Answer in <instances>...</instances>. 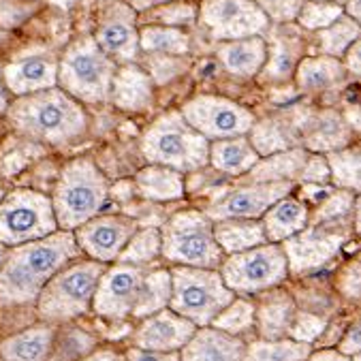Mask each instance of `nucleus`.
Wrapping results in <instances>:
<instances>
[{
	"mask_svg": "<svg viewBox=\"0 0 361 361\" xmlns=\"http://www.w3.org/2000/svg\"><path fill=\"white\" fill-rule=\"evenodd\" d=\"M84 252L73 231H56L43 240L13 246L0 269V308L37 304L43 286Z\"/></svg>",
	"mask_w": 361,
	"mask_h": 361,
	"instance_id": "f257e3e1",
	"label": "nucleus"
},
{
	"mask_svg": "<svg viewBox=\"0 0 361 361\" xmlns=\"http://www.w3.org/2000/svg\"><path fill=\"white\" fill-rule=\"evenodd\" d=\"M5 116L22 137L49 146H66L88 130L84 105L58 86L13 99Z\"/></svg>",
	"mask_w": 361,
	"mask_h": 361,
	"instance_id": "f03ea898",
	"label": "nucleus"
},
{
	"mask_svg": "<svg viewBox=\"0 0 361 361\" xmlns=\"http://www.w3.org/2000/svg\"><path fill=\"white\" fill-rule=\"evenodd\" d=\"M109 182L92 159L80 157L68 161L54 184L51 203L58 227L75 231L99 216L109 199Z\"/></svg>",
	"mask_w": 361,
	"mask_h": 361,
	"instance_id": "7ed1b4c3",
	"label": "nucleus"
},
{
	"mask_svg": "<svg viewBox=\"0 0 361 361\" xmlns=\"http://www.w3.org/2000/svg\"><path fill=\"white\" fill-rule=\"evenodd\" d=\"M118 71L94 37H80L68 43L58 58V88L82 105L109 103L111 82Z\"/></svg>",
	"mask_w": 361,
	"mask_h": 361,
	"instance_id": "20e7f679",
	"label": "nucleus"
},
{
	"mask_svg": "<svg viewBox=\"0 0 361 361\" xmlns=\"http://www.w3.org/2000/svg\"><path fill=\"white\" fill-rule=\"evenodd\" d=\"M107 265L94 259H75L62 267L37 300V314L45 323H71L92 310V300Z\"/></svg>",
	"mask_w": 361,
	"mask_h": 361,
	"instance_id": "39448f33",
	"label": "nucleus"
},
{
	"mask_svg": "<svg viewBox=\"0 0 361 361\" xmlns=\"http://www.w3.org/2000/svg\"><path fill=\"white\" fill-rule=\"evenodd\" d=\"M141 152L150 165H165L188 173L209 165V139L195 130L182 111H167L143 133Z\"/></svg>",
	"mask_w": 361,
	"mask_h": 361,
	"instance_id": "423d86ee",
	"label": "nucleus"
},
{
	"mask_svg": "<svg viewBox=\"0 0 361 361\" xmlns=\"http://www.w3.org/2000/svg\"><path fill=\"white\" fill-rule=\"evenodd\" d=\"M163 259L173 265L221 269L225 252L214 238V221L205 212L184 209L173 214L161 229Z\"/></svg>",
	"mask_w": 361,
	"mask_h": 361,
	"instance_id": "0eeeda50",
	"label": "nucleus"
},
{
	"mask_svg": "<svg viewBox=\"0 0 361 361\" xmlns=\"http://www.w3.org/2000/svg\"><path fill=\"white\" fill-rule=\"evenodd\" d=\"M171 302L169 308L197 327L212 325L223 308H227L235 293L225 284L221 269H203L176 265L171 269Z\"/></svg>",
	"mask_w": 361,
	"mask_h": 361,
	"instance_id": "6e6552de",
	"label": "nucleus"
},
{
	"mask_svg": "<svg viewBox=\"0 0 361 361\" xmlns=\"http://www.w3.org/2000/svg\"><path fill=\"white\" fill-rule=\"evenodd\" d=\"M60 231L51 195L35 188H13L0 203V242L22 246Z\"/></svg>",
	"mask_w": 361,
	"mask_h": 361,
	"instance_id": "1a4fd4ad",
	"label": "nucleus"
},
{
	"mask_svg": "<svg viewBox=\"0 0 361 361\" xmlns=\"http://www.w3.org/2000/svg\"><path fill=\"white\" fill-rule=\"evenodd\" d=\"M288 259L280 244L267 242L246 252L225 257L221 276L233 293H261L288 276Z\"/></svg>",
	"mask_w": 361,
	"mask_h": 361,
	"instance_id": "9d476101",
	"label": "nucleus"
},
{
	"mask_svg": "<svg viewBox=\"0 0 361 361\" xmlns=\"http://www.w3.org/2000/svg\"><path fill=\"white\" fill-rule=\"evenodd\" d=\"M186 122L205 139H227L248 135L257 124L250 109L214 94H199L182 105Z\"/></svg>",
	"mask_w": 361,
	"mask_h": 361,
	"instance_id": "9b49d317",
	"label": "nucleus"
},
{
	"mask_svg": "<svg viewBox=\"0 0 361 361\" xmlns=\"http://www.w3.org/2000/svg\"><path fill=\"white\" fill-rule=\"evenodd\" d=\"M199 18L214 41L261 37L269 28V18L255 0H203Z\"/></svg>",
	"mask_w": 361,
	"mask_h": 361,
	"instance_id": "f8f14e48",
	"label": "nucleus"
},
{
	"mask_svg": "<svg viewBox=\"0 0 361 361\" xmlns=\"http://www.w3.org/2000/svg\"><path fill=\"white\" fill-rule=\"evenodd\" d=\"M146 274H148V267L128 265L120 261H116L114 265H107L97 286L94 300H92V312L109 321L133 317Z\"/></svg>",
	"mask_w": 361,
	"mask_h": 361,
	"instance_id": "ddd939ff",
	"label": "nucleus"
},
{
	"mask_svg": "<svg viewBox=\"0 0 361 361\" xmlns=\"http://www.w3.org/2000/svg\"><path fill=\"white\" fill-rule=\"evenodd\" d=\"M137 229L139 223L126 214H99L73 233L78 246L88 259L109 265L118 261L120 252Z\"/></svg>",
	"mask_w": 361,
	"mask_h": 361,
	"instance_id": "4468645a",
	"label": "nucleus"
},
{
	"mask_svg": "<svg viewBox=\"0 0 361 361\" xmlns=\"http://www.w3.org/2000/svg\"><path fill=\"white\" fill-rule=\"evenodd\" d=\"M293 190V182H250L248 186L227 192L207 207V216L216 221L227 219H263V214Z\"/></svg>",
	"mask_w": 361,
	"mask_h": 361,
	"instance_id": "2eb2a0df",
	"label": "nucleus"
},
{
	"mask_svg": "<svg viewBox=\"0 0 361 361\" xmlns=\"http://www.w3.org/2000/svg\"><path fill=\"white\" fill-rule=\"evenodd\" d=\"M94 39L111 60L122 64L133 62L141 49L135 11L122 0H111L99 18Z\"/></svg>",
	"mask_w": 361,
	"mask_h": 361,
	"instance_id": "dca6fc26",
	"label": "nucleus"
},
{
	"mask_svg": "<svg viewBox=\"0 0 361 361\" xmlns=\"http://www.w3.org/2000/svg\"><path fill=\"white\" fill-rule=\"evenodd\" d=\"M344 240H346V231L342 229L331 231L329 227H325V223L314 225L312 229H304L302 233L284 240L282 248L288 259V269L300 274L325 265L338 252Z\"/></svg>",
	"mask_w": 361,
	"mask_h": 361,
	"instance_id": "f3484780",
	"label": "nucleus"
},
{
	"mask_svg": "<svg viewBox=\"0 0 361 361\" xmlns=\"http://www.w3.org/2000/svg\"><path fill=\"white\" fill-rule=\"evenodd\" d=\"M7 92L18 99L58 86V58L47 51L20 56L3 66Z\"/></svg>",
	"mask_w": 361,
	"mask_h": 361,
	"instance_id": "a211bd4d",
	"label": "nucleus"
},
{
	"mask_svg": "<svg viewBox=\"0 0 361 361\" xmlns=\"http://www.w3.org/2000/svg\"><path fill=\"white\" fill-rule=\"evenodd\" d=\"M197 331V325L182 314L165 308L157 314L141 319L133 334V346L148 350H182Z\"/></svg>",
	"mask_w": 361,
	"mask_h": 361,
	"instance_id": "6ab92c4d",
	"label": "nucleus"
},
{
	"mask_svg": "<svg viewBox=\"0 0 361 361\" xmlns=\"http://www.w3.org/2000/svg\"><path fill=\"white\" fill-rule=\"evenodd\" d=\"M246 344L240 336H231L212 325L197 327L192 338L180 350L182 361H242Z\"/></svg>",
	"mask_w": 361,
	"mask_h": 361,
	"instance_id": "aec40b11",
	"label": "nucleus"
},
{
	"mask_svg": "<svg viewBox=\"0 0 361 361\" xmlns=\"http://www.w3.org/2000/svg\"><path fill=\"white\" fill-rule=\"evenodd\" d=\"M114 103L122 111H146L154 105V82L143 68L137 64H122L118 66L114 82H111V97Z\"/></svg>",
	"mask_w": 361,
	"mask_h": 361,
	"instance_id": "412c9836",
	"label": "nucleus"
},
{
	"mask_svg": "<svg viewBox=\"0 0 361 361\" xmlns=\"http://www.w3.org/2000/svg\"><path fill=\"white\" fill-rule=\"evenodd\" d=\"M56 329L51 323H35L0 342V361H49Z\"/></svg>",
	"mask_w": 361,
	"mask_h": 361,
	"instance_id": "4be33fe9",
	"label": "nucleus"
},
{
	"mask_svg": "<svg viewBox=\"0 0 361 361\" xmlns=\"http://www.w3.org/2000/svg\"><path fill=\"white\" fill-rule=\"evenodd\" d=\"M221 64L235 78H255L267 62V43L263 37L225 41L216 49Z\"/></svg>",
	"mask_w": 361,
	"mask_h": 361,
	"instance_id": "5701e85b",
	"label": "nucleus"
},
{
	"mask_svg": "<svg viewBox=\"0 0 361 361\" xmlns=\"http://www.w3.org/2000/svg\"><path fill=\"white\" fill-rule=\"evenodd\" d=\"M259 159L261 154L246 135L214 139L209 143V165L227 176H246Z\"/></svg>",
	"mask_w": 361,
	"mask_h": 361,
	"instance_id": "b1692460",
	"label": "nucleus"
},
{
	"mask_svg": "<svg viewBox=\"0 0 361 361\" xmlns=\"http://www.w3.org/2000/svg\"><path fill=\"white\" fill-rule=\"evenodd\" d=\"M308 221H310L308 207L300 199H293L288 195L276 201L261 219L267 242H276V244L302 233L308 227Z\"/></svg>",
	"mask_w": 361,
	"mask_h": 361,
	"instance_id": "393cba45",
	"label": "nucleus"
},
{
	"mask_svg": "<svg viewBox=\"0 0 361 361\" xmlns=\"http://www.w3.org/2000/svg\"><path fill=\"white\" fill-rule=\"evenodd\" d=\"M135 186L137 192L157 203H167V201H178L186 195V182L184 173L165 165H148L135 176Z\"/></svg>",
	"mask_w": 361,
	"mask_h": 361,
	"instance_id": "a878e982",
	"label": "nucleus"
},
{
	"mask_svg": "<svg viewBox=\"0 0 361 361\" xmlns=\"http://www.w3.org/2000/svg\"><path fill=\"white\" fill-rule=\"evenodd\" d=\"M295 302L288 293L274 291L257 306V329L263 340H278L288 334L295 319Z\"/></svg>",
	"mask_w": 361,
	"mask_h": 361,
	"instance_id": "bb28decb",
	"label": "nucleus"
},
{
	"mask_svg": "<svg viewBox=\"0 0 361 361\" xmlns=\"http://www.w3.org/2000/svg\"><path fill=\"white\" fill-rule=\"evenodd\" d=\"M214 238L223 248V252L238 255L261 244H267V235L261 221L255 219H227L214 223Z\"/></svg>",
	"mask_w": 361,
	"mask_h": 361,
	"instance_id": "cd10ccee",
	"label": "nucleus"
},
{
	"mask_svg": "<svg viewBox=\"0 0 361 361\" xmlns=\"http://www.w3.org/2000/svg\"><path fill=\"white\" fill-rule=\"evenodd\" d=\"M344 78V64L334 56L304 58L295 68V82L302 92H323Z\"/></svg>",
	"mask_w": 361,
	"mask_h": 361,
	"instance_id": "c85d7f7f",
	"label": "nucleus"
},
{
	"mask_svg": "<svg viewBox=\"0 0 361 361\" xmlns=\"http://www.w3.org/2000/svg\"><path fill=\"white\" fill-rule=\"evenodd\" d=\"M308 152L304 150H280L259 163L248 171L250 182H293L300 178Z\"/></svg>",
	"mask_w": 361,
	"mask_h": 361,
	"instance_id": "c756f323",
	"label": "nucleus"
},
{
	"mask_svg": "<svg viewBox=\"0 0 361 361\" xmlns=\"http://www.w3.org/2000/svg\"><path fill=\"white\" fill-rule=\"evenodd\" d=\"M171 269H148L146 278L141 284V293L135 304L133 317L146 319L150 314H157L165 308H169L171 302Z\"/></svg>",
	"mask_w": 361,
	"mask_h": 361,
	"instance_id": "7c9ffc66",
	"label": "nucleus"
},
{
	"mask_svg": "<svg viewBox=\"0 0 361 361\" xmlns=\"http://www.w3.org/2000/svg\"><path fill=\"white\" fill-rule=\"evenodd\" d=\"M302 54V39L293 30H274L271 32V58L265 62V75L269 80H286L298 68Z\"/></svg>",
	"mask_w": 361,
	"mask_h": 361,
	"instance_id": "2f4dec72",
	"label": "nucleus"
},
{
	"mask_svg": "<svg viewBox=\"0 0 361 361\" xmlns=\"http://www.w3.org/2000/svg\"><path fill=\"white\" fill-rule=\"evenodd\" d=\"M310 355V344L298 342L293 338L278 340H257L246 344L242 361H306Z\"/></svg>",
	"mask_w": 361,
	"mask_h": 361,
	"instance_id": "473e14b6",
	"label": "nucleus"
},
{
	"mask_svg": "<svg viewBox=\"0 0 361 361\" xmlns=\"http://www.w3.org/2000/svg\"><path fill=\"white\" fill-rule=\"evenodd\" d=\"M139 47L148 54L184 56L190 47V37L182 28L150 24L139 30Z\"/></svg>",
	"mask_w": 361,
	"mask_h": 361,
	"instance_id": "72a5a7b5",
	"label": "nucleus"
},
{
	"mask_svg": "<svg viewBox=\"0 0 361 361\" xmlns=\"http://www.w3.org/2000/svg\"><path fill=\"white\" fill-rule=\"evenodd\" d=\"M163 255V235L159 227H139L124 250L120 252L118 261L128 263V265H139V267H148L152 265L159 257Z\"/></svg>",
	"mask_w": 361,
	"mask_h": 361,
	"instance_id": "f704fd0d",
	"label": "nucleus"
},
{
	"mask_svg": "<svg viewBox=\"0 0 361 361\" xmlns=\"http://www.w3.org/2000/svg\"><path fill=\"white\" fill-rule=\"evenodd\" d=\"M94 350H97V338L92 334L75 325H68L56 331L49 361H80Z\"/></svg>",
	"mask_w": 361,
	"mask_h": 361,
	"instance_id": "c9c22d12",
	"label": "nucleus"
},
{
	"mask_svg": "<svg viewBox=\"0 0 361 361\" xmlns=\"http://www.w3.org/2000/svg\"><path fill=\"white\" fill-rule=\"evenodd\" d=\"M361 37V26L348 18L346 13L338 18L331 26L319 30V47L325 56L340 58L348 51V47Z\"/></svg>",
	"mask_w": 361,
	"mask_h": 361,
	"instance_id": "e433bc0d",
	"label": "nucleus"
},
{
	"mask_svg": "<svg viewBox=\"0 0 361 361\" xmlns=\"http://www.w3.org/2000/svg\"><path fill=\"white\" fill-rule=\"evenodd\" d=\"M255 325H257V306L248 300H233L212 321V327L240 338L242 334L250 331Z\"/></svg>",
	"mask_w": 361,
	"mask_h": 361,
	"instance_id": "4c0bfd02",
	"label": "nucleus"
},
{
	"mask_svg": "<svg viewBox=\"0 0 361 361\" xmlns=\"http://www.w3.org/2000/svg\"><path fill=\"white\" fill-rule=\"evenodd\" d=\"M331 180L346 190L361 192V148L334 152L329 159Z\"/></svg>",
	"mask_w": 361,
	"mask_h": 361,
	"instance_id": "58836bf2",
	"label": "nucleus"
},
{
	"mask_svg": "<svg viewBox=\"0 0 361 361\" xmlns=\"http://www.w3.org/2000/svg\"><path fill=\"white\" fill-rule=\"evenodd\" d=\"M344 16V7L336 3H323V0H304L302 11L298 16V24L306 30H323L331 26L338 18Z\"/></svg>",
	"mask_w": 361,
	"mask_h": 361,
	"instance_id": "ea45409f",
	"label": "nucleus"
},
{
	"mask_svg": "<svg viewBox=\"0 0 361 361\" xmlns=\"http://www.w3.org/2000/svg\"><path fill=\"white\" fill-rule=\"evenodd\" d=\"M355 205V197L353 190H334L329 195H325V199L317 205L314 214H312V223L314 225H323V223H334V221H342L348 212H353Z\"/></svg>",
	"mask_w": 361,
	"mask_h": 361,
	"instance_id": "a19ab883",
	"label": "nucleus"
},
{
	"mask_svg": "<svg viewBox=\"0 0 361 361\" xmlns=\"http://www.w3.org/2000/svg\"><path fill=\"white\" fill-rule=\"evenodd\" d=\"M197 16H199L197 7L192 3H184V0L159 5L157 9H152L148 13V18L154 24H159V26H173V28L190 26L197 20Z\"/></svg>",
	"mask_w": 361,
	"mask_h": 361,
	"instance_id": "79ce46f5",
	"label": "nucleus"
},
{
	"mask_svg": "<svg viewBox=\"0 0 361 361\" xmlns=\"http://www.w3.org/2000/svg\"><path fill=\"white\" fill-rule=\"evenodd\" d=\"M41 9V0H0V30L9 32L26 24Z\"/></svg>",
	"mask_w": 361,
	"mask_h": 361,
	"instance_id": "37998d69",
	"label": "nucleus"
},
{
	"mask_svg": "<svg viewBox=\"0 0 361 361\" xmlns=\"http://www.w3.org/2000/svg\"><path fill=\"white\" fill-rule=\"evenodd\" d=\"M325 325L327 321L317 317V314H310V312H298L295 319H293V325L288 329V336L298 342H306V344H312L323 331H325Z\"/></svg>",
	"mask_w": 361,
	"mask_h": 361,
	"instance_id": "c03bdc74",
	"label": "nucleus"
},
{
	"mask_svg": "<svg viewBox=\"0 0 361 361\" xmlns=\"http://www.w3.org/2000/svg\"><path fill=\"white\" fill-rule=\"evenodd\" d=\"M255 3L263 9V13L278 24H286L298 20L304 0H255Z\"/></svg>",
	"mask_w": 361,
	"mask_h": 361,
	"instance_id": "a18cd8bd",
	"label": "nucleus"
},
{
	"mask_svg": "<svg viewBox=\"0 0 361 361\" xmlns=\"http://www.w3.org/2000/svg\"><path fill=\"white\" fill-rule=\"evenodd\" d=\"M300 180L302 182H308V184H325L331 180V167H329V161L325 157H319V154H308V161L300 173Z\"/></svg>",
	"mask_w": 361,
	"mask_h": 361,
	"instance_id": "49530a36",
	"label": "nucleus"
},
{
	"mask_svg": "<svg viewBox=\"0 0 361 361\" xmlns=\"http://www.w3.org/2000/svg\"><path fill=\"white\" fill-rule=\"evenodd\" d=\"M126 361H182L180 350H148L130 346L126 350Z\"/></svg>",
	"mask_w": 361,
	"mask_h": 361,
	"instance_id": "de8ad7c7",
	"label": "nucleus"
},
{
	"mask_svg": "<svg viewBox=\"0 0 361 361\" xmlns=\"http://www.w3.org/2000/svg\"><path fill=\"white\" fill-rule=\"evenodd\" d=\"M340 353H344L348 357L361 353V321H357L355 325L348 327V331L340 340Z\"/></svg>",
	"mask_w": 361,
	"mask_h": 361,
	"instance_id": "09e8293b",
	"label": "nucleus"
},
{
	"mask_svg": "<svg viewBox=\"0 0 361 361\" xmlns=\"http://www.w3.org/2000/svg\"><path fill=\"white\" fill-rule=\"evenodd\" d=\"M344 56H346V68L355 75H361V37L348 47Z\"/></svg>",
	"mask_w": 361,
	"mask_h": 361,
	"instance_id": "8fccbe9b",
	"label": "nucleus"
},
{
	"mask_svg": "<svg viewBox=\"0 0 361 361\" xmlns=\"http://www.w3.org/2000/svg\"><path fill=\"white\" fill-rule=\"evenodd\" d=\"M306 361H350V357L340 350H319L314 355H308Z\"/></svg>",
	"mask_w": 361,
	"mask_h": 361,
	"instance_id": "3c124183",
	"label": "nucleus"
},
{
	"mask_svg": "<svg viewBox=\"0 0 361 361\" xmlns=\"http://www.w3.org/2000/svg\"><path fill=\"white\" fill-rule=\"evenodd\" d=\"M80 361H120L118 355L114 350H107V348H99L94 353H90L88 357L80 359Z\"/></svg>",
	"mask_w": 361,
	"mask_h": 361,
	"instance_id": "603ef678",
	"label": "nucleus"
},
{
	"mask_svg": "<svg viewBox=\"0 0 361 361\" xmlns=\"http://www.w3.org/2000/svg\"><path fill=\"white\" fill-rule=\"evenodd\" d=\"M344 13L361 26V0H348L344 7Z\"/></svg>",
	"mask_w": 361,
	"mask_h": 361,
	"instance_id": "864d4df0",
	"label": "nucleus"
},
{
	"mask_svg": "<svg viewBox=\"0 0 361 361\" xmlns=\"http://www.w3.org/2000/svg\"><path fill=\"white\" fill-rule=\"evenodd\" d=\"M13 101V97L7 92L5 88V82H3V68H0V111H7L9 103Z\"/></svg>",
	"mask_w": 361,
	"mask_h": 361,
	"instance_id": "5fc2aeb1",
	"label": "nucleus"
},
{
	"mask_svg": "<svg viewBox=\"0 0 361 361\" xmlns=\"http://www.w3.org/2000/svg\"><path fill=\"white\" fill-rule=\"evenodd\" d=\"M45 3L56 7V9H60V11H71L73 7H78L82 0H45Z\"/></svg>",
	"mask_w": 361,
	"mask_h": 361,
	"instance_id": "6e6d98bb",
	"label": "nucleus"
},
{
	"mask_svg": "<svg viewBox=\"0 0 361 361\" xmlns=\"http://www.w3.org/2000/svg\"><path fill=\"white\" fill-rule=\"evenodd\" d=\"M353 212H355V229L361 233V197H357V199H355Z\"/></svg>",
	"mask_w": 361,
	"mask_h": 361,
	"instance_id": "4d7b16f0",
	"label": "nucleus"
},
{
	"mask_svg": "<svg viewBox=\"0 0 361 361\" xmlns=\"http://www.w3.org/2000/svg\"><path fill=\"white\" fill-rule=\"evenodd\" d=\"M9 255H11V246H7V244L0 242V269L5 267V263H7Z\"/></svg>",
	"mask_w": 361,
	"mask_h": 361,
	"instance_id": "13d9d810",
	"label": "nucleus"
},
{
	"mask_svg": "<svg viewBox=\"0 0 361 361\" xmlns=\"http://www.w3.org/2000/svg\"><path fill=\"white\" fill-rule=\"evenodd\" d=\"M11 188H9V184H7V180L5 178H0V203H3V199L7 197V192H9Z\"/></svg>",
	"mask_w": 361,
	"mask_h": 361,
	"instance_id": "bf43d9fd",
	"label": "nucleus"
},
{
	"mask_svg": "<svg viewBox=\"0 0 361 361\" xmlns=\"http://www.w3.org/2000/svg\"><path fill=\"white\" fill-rule=\"evenodd\" d=\"M323 3H336V5H346L348 0H323Z\"/></svg>",
	"mask_w": 361,
	"mask_h": 361,
	"instance_id": "052dcab7",
	"label": "nucleus"
},
{
	"mask_svg": "<svg viewBox=\"0 0 361 361\" xmlns=\"http://www.w3.org/2000/svg\"><path fill=\"white\" fill-rule=\"evenodd\" d=\"M353 361H361V353H357V355H353Z\"/></svg>",
	"mask_w": 361,
	"mask_h": 361,
	"instance_id": "680f3d73",
	"label": "nucleus"
},
{
	"mask_svg": "<svg viewBox=\"0 0 361 361\" xmlns=\"http://www.w3.org/2000/svg\"><path fill=\"white\" fill-rule=\"evenodd\" d=\"M0 32H3V30H0Z\"/></svg>",
	"mask_w": 361,
	"mask_h": 361,
	"instance_id": "e2e57ef3",
	"label": "nucleus"
}]
</instances>
